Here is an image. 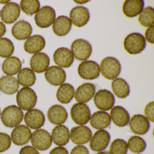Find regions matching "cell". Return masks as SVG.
I'll use <instances>...</instances> for the list:
<instances>
[{
  "instance_id": "obj_15",
  "label": "cell",
  "mask_w": 154,
  "mask_h": 154,
  "mask_svg": "<svg viewBox=\"0 0 154 154\" xmlns=\"http://www.w3.org/2000/svg\"><path fill=\"white\" fill-rule=\"evenodd\" d=\"M1 21L6 24H12L16 21L20 14V6L16 2H9L1 11Z\"/></svg>"
},
{
  "instance_id": "obj_7",
  "label": "cell",
  "mask_w": 154,
  "mask_h": 154,
  "mask_svg": "<svg viewBox=\"0 0 154 154\" xmlns=\"http://www.w3.org/2000/svg\"><path fill=\"white\" fill-rule=\"evenodd\" d=\"M70 116L73 122L79 125L87 124L91 118L90 108L85 103H77L71 108Z\"/></svg>"
},
{
  "instance_id": "obj_19",
  "label": "cell",
  "mask_w": 154,
  "mask_h": 154,
  "mask_svg": "<svg viewBox=\"0 0 154 154\" xmlns=\"http://www.w3.org/2000/svg\"><path fill=\"white\" fill-rule=\"evenodd\" d=\"M53 60L57 65L61 68H69L74 62V56L70 49L60 48L54 52Z\"/></svg>"
},
{
  "instance_id": "obj_10",
  "label": "cell",
  "mask_w": 154,
  "mask_h": 154,
  "mask_svg": "<svg viewBox=\"0 0 154 154\" xmlns=\"http://www.w3.org/2000/svg\"><path fill=\"white\" fill-rule=\"evenodd\" d=\"M94 102L98 109L108 111L112 108L115 104V98L112 93L106 89L98 91L94 96Z\"/></svg>"
},
{
  "instance_id": "obj_48",
  "label": "cell",
  "mask_w": 154,
  "mask_h": 154,
  "mask_svg": "<svg viewBox=\"0 0 154 154\" xmlns=\"http://www.w3.org/2000/svg\"><path fill=\"white\" fill-rule=\"evenodd\" d=\"M97 154H109V153L107 151H100Z\"/></svg>"
},
{
  "instance_id": "obj_41",
  "label": "cell",
  "mask_w": 154,
  "mask_h": 154,
  "mask_svg": "<svg viewBox=\"0 0 154 154\" xmlns=\"http://www.w3.org/2000/svg\"><path fill=\"white\" fill-rule=\"evenodd\" d=\"M154 102L151 101L148 103L144 108L146 118L151 122H154Z\"/></svg>"
},
{
  "instance_id": "obj_12",
  "label": "cell",
  "mask_w": 154,
  "mask_h": 154,
  "mask_svg": "<svg viewBox=\"0 0 154 154\" xmlns=\"http://www.w3.org/2000/svg\"><path fill=\"white\" fill-rule=\"evenodd\" d=\"M92 137L91 130L84 125L75 126L71 129L70 138L75 144L83 145L90 141Z\"/></svg>"
},
{
  "instance_id": "obj_13",
  "label": "cell",
  "mask_w": 154,
  "mask_h": 154,
  "mask_svg": "<svg viewBox=\"0 0 154 154\" xmlns=\"http://www.w3.org/2000/svg\"><path fill=\"white\" fill-rule=\"evenodd\" d=\"M69 17L71 23L78 27H83L90 21V14L88 9L77 6L70 11Z\"/></svg>"
},
{
  "instance_id": "obj_43",
  "label": "cell",
  "mask_w": 154,
  "mask_h": 154,
  "mask_svg": "<svg viewBox=\"0 0 154 154\" xmlns=\"http://www.w3.org/2000/svg\"><path fill=\"white\" fill-rule=\"evenodd\" d=\"M154 25L149 27L147 28L145 33V37H146V41L147 40L148 42L150 43L154 44Z\"/></svg>"
},
{
  "instance_id": "obj_18",
  "label": "cell",
  "mask_w": 154,
  "mask_h": 154,
  "mask_svg": "<svg viewBox=\"0 0 154 154\" xmlns=\"http://www.w3.org/2000/svg\"><path fill=\"white\" fill-rule=\"evenodd\" d=\"M45 77L50 84L57 86L63 84L66 80V75L62 68L53 66L46 70Z\"/></svg>"
},
{
  "instance_id": "obj_1",
  "label": "cell",
  "mask_w": 154,
  "mask_h": 154,
  "mask_svg": "<svg viewBox=\"0 0 154 154\" xmlns=\"http://www.w3.org/2000/svg\"><path fill=\"white\" fill-rule=\"evenodd\" d=\"M24 114L21 108L15 105L5 107L1 114V119L4 125L8 127H15L21 123Z\"/></svg>"
},
{
  "instance_id": "obj_24",
  "label": "cell",
  "mask_w": 154,
  "mask_h": 154,
  "mask_svg": "<svg viewBox=\"0 0 154 154\" xmlns=\"http://www.w3.org/2000/svg\"><path fill=\"white\" fill-rule=\"evenodd\" d=\"M32 33L31 25L28 21L23 20L16 23L12 28V34L17 40L28 39Z\"/></svg>"
},
{
  "instance_id": "obj_28",
  "label": "cell",
  "mask_w": 154,
  "mask_h": 154,
  "mask_svg": "<svg viewBox=\"0 0 154 154\" xmlns=\"http://www.w3.org/2000/svg\"><path fill=\"white\" fill-rule=\"evenodd\" d=\"M72 28L70 19L65 16H59L53 24L52 29L56 35L63 37L68 34Z\"/></svg>"
},
{
  "instance_id": "obj_36",
  "label": "cell",
  "mask_w": 154,
  "mask_h": 154,
  "mask_svg": "<svg viewBox=\"0 0 154 154\" xmlns=\"http://www.w3.org/2000/svg\"><path fill=\"white\" fill-rule=\"evenodd\" d=\"M139 22L144 27H150L153 26L154 23V9L151 7H147L144 8L140 12Z\"/></svg>"
},
{
  "instance_id": "obj_20",
  "label": "cell",
  "mask_w": 154,
  "mask_h": 154,
  "mask_svg": "<svg viewBox=\"0 0 154 154\" xmlns=\"http://www.w3.org/2000/svg\"><path fill=\"white\" fill-rule=\"evenodd\" d=\"M48 118L53 125L63 124L68 118V112L63 106L58 104L52 105L48 111Z\"/></svg>"
},
{
  "instance_id": "obj_26",
  "label": "cell",
  "mask_w": 154,
  "mask_h": 154,
  "mask_svg": "<svg viewBox=\"0 0 154 154\" xmlns=\"http://www.w3.org/2000/svg\"><path fill=\"white\" fill-rule=\"evenodd\" d=\"M91 126L96 129L102 130L108 127L111 124V118L107 112L98 111L94 112L90 118Z\"/></svg>"
},
{
  "instance_id": "obj_38",
  "label": "cell",
  "mask_w": 154,
  "mask_h": 154,
  "mask_svg": "<svg viewBox=\"0 0 154 154\" xmlns=\"http://www.w3.org/2000/svg\"><path fill=\"white\" fill-rule=\"evenodd\" d=\"M14 45L7 38H0V57L8 58L14 53Z\"/></svg>"
},
{
  "instance_id": "obj_37",
  "label": "cell",
  "mask_w": 154,
  "mask_h": 154,
  "mask_svg": "<svg viewBox=\"0 0 154 154\" xmlns=\"http://www.w3.org/2000/svg\"><path fill=\"white\" fill-rule=\"evenodd\" d=\"M20 8L28 16H32L40 9V2L38 0H22L20 1Z\"/></svg>"
},
{
  "instance_id": "obj_30",
  "label": "cell",
  "mask_w": 154,
  "mask_h": 154,
  "mask_svg": "<svg viewBox=\"0 0 154 154\" xmlns=\"http://www.w3.org/2000/svg\"><path fill=\"white\" fill-rule=\"evenodd\" d=\"M19 84L16 78L4 75L0 78V90L7 95H13L17 92Z\"/></svg>"
},
{
  "instance_id": "obj_8",
  "label": "cell",
  "mask_w": 154,
  "mask_h": 154,
  "mask_svg": "<svg viewBox=\"0 0 154 154\" xmlns=\"http://www.w3.org/2000/svg\"><path fill=\"white\" fill-rule=\"evenodd\" d=\"M56 16V12L53 8L50 6L43 7L35 14V23L40 28H48L53 24Z\"/></svg>"
},
{
  "instance_id": "obj_6",
  "label": "cell",
  "mask_w": 154,
  "mask_h": 154,
  "mask_svg": "<svg viewBox=\"0 0 154 154\" xmlns=\"http://www.w3.org/2000/svg\"><path fill=\"white\" fill-rule=\"evenodd\" d=\"M31 142L35 149L46 151L51 147L52 139L50 134L43 129H36L31 134Z\"/></svg>"
},
{
  "instance_id": "obj_46",
  "label": "cell",
  "mask_w": 154,
  "mask_h": 154,
  "mask_svg": "<svg viewBox=\"0 0 154 154\" xmlns=\"http://www.w3.org/2000/svg\"><path fill=\"white\" fill-rule=\"evenodd\" d=\"M7 28L5 25L1 21H0V38L6 33Z\"/></svg>"
},
{
  "instance_id": "obj_51",
  "label": "cell",
  "mask_w": 154,
  "mask_h": 154,
  "mask_svg": "<svg viewBox=\"0 0 154 154\" xmlns=\"http://www.w3.org/2000/svg\"><path fill=\"white\" fill-rule=\"evenodd\" d=\"M0 14H1V11H0Z\"/></svg>"
},
{
  "instance_id": "obj_49",
  "label": "cell",
  "mask_w": 154,
  "mask_h": 154,
  "mask_svg": "<svg viewBox=\"0 0 154 154\" xmlns=\"http://www.w3.org/2000/svg\"><path fill=\"white\" fill-rule=\"evenodd\" d=\"M9 1H0V4H8Z\"/></svg>"
},
{
  "instance_id": "obj_34",
  "label": "cell",
  "mask_w": 154,
  "mask_h": 154,
  "mask_svg": "<svg viewBox=\"0 0 154 154\" xmlns=\"http://www.w3.org/2000/svg\"><path fill=\"white\" fill-rule=\"evenodd\" d=\"M17 81L19 84L24 87L29 88L32 86L36 81L34 72L29 68L21 69L17 74Z\"/></svg>"
},
{
  "instance_id": "obj_21",
  "label": "cell",
  "mask_w": 154,
  "mask_h": 154,
  "mask_svg": "<svg viewBox=\"0 0 154 154\" xmlns=\"http://www.w3.org/2000/svg\"><path fill=\"white\" fill-rule=\"evenodd\" d=\"M95 86L91 83H85L79 86L74 94L75 100L78 103H86L93 98L95 93Z\"/></svg>"
},
{
  "instance_id": "obj_32",
  "label": "cell",
  "mask_w": 154,
  "mask_h": 154,
  "mask_svg": "<svg viewBox=\"0 0 154 154\" xmlns=\"http://www.w3.org/2000/svg\"><path fill=\"white\" fill-rule=\"evenodd\" d=\"M112 89L114 94L119 98H125L129 95L130 88L124 79L117 78L112 82Z\"/></svg>"
},
{
  "instance_id": "obj_25",
  "label": "cell",
  "mask_w": 154,
  "mask_h": 154,
  "mask_svg": "<svg viewBox=\"0 0 154 154\" xmlns=\"http://www.w3.org/2000/svg\"><path fill=\"white\" fill-rule=\"evenodd\" d=\"M51 139L55 144L63 146L69 143L70 132L69 129L65 125H60L56 126L51 132Z\"/></svg>"
},
{
  "instance_id": "obj_35",
  "label": "cell",
  "mask_w": 154,
  "mask_h": 154,
  "mask_svg": "<svg viewBox=\"0 0 154 154\" xmlns=\"http://www.w3.org/2000/svg\"><path fill=\"white\" fill-rule=\"evenodd\" d=\"M128 148L133 153H141L143 152L147 147L145 140L140 136H133L128 141Z\"/></svg>"
},
{
  "instance_id": "obj_33",
  "label": "cell",
  "mask_w": 154,
  "mask_h": 154,
  "mask_svg": "<svg viewBox=\"0 0 154 154\" xmlns=\"http://www.w3.org/2000/svg\"><path fill=\"white\" fill-rule=\"evenodd\" d=\"M75 89L70 84L65 83L61 85L56 93L57 100L62 104L69 103L74 97Z\"/></svg>"
},
{
  "instance_id": "obj_4",
  "label": "cell",
  "mask_w": 154,
  "mask_h": 154,
  "mask_svg": "<svg viewBox=\"0 0 154 154\" xmlns=\"http://www.w3.org/2000/svg\"><path fill=\"white\" fill-rule=\"evenodd\" d=\"M16 101L21 110L28 111L32 109L36 105L37 96L31 88L24 87L17 91Z\"/></svg>"
},
{
  "instance_id": "obj_9",
  "label": "cell",
  "mask_w": 154,
  "mask_h": 154,
  "mask_svg": "<svg viewBox=\"0 0 154 154\" xmlns=\"http://www.w3.org/2000/svg\"><path fill=\"white\" fill-rule=\"evenodd\" d=\"M79 76L85 80H93L100 75V69L98 63L92 60H85L80 63L77 69Z\"/></svg>"
},
{
  "instance_id": "obj_39",
  "label": "cell",
  "mask_w": 154,
  "mask_h": 154,
  "mask_svg": "<svg viewBox=\"0 0 154 154\" xmlns=\"http://www.w3.org/2000/svg\"><path fill=\"white\" fill-rule=\"evenodd\" d=\"M128 145L126 141L117 139L112 141L109 148V154H127Z\"/></svg>"
},
{
  "instance_id": "obj_23",
  "label": "cell",
  "mask_w": 154,
  "mask_h": 154,
  "mask_svg": "<svg viewBox=\"0 0 154 154\" xmlns=\"http://www.w3.org/2000/svg\"><path fill=\"white\" fill-rule=\"evenodd\" d=\"M110 118L118 127H125L129 122L130 115L124 107L117 105L113 107L110 111Z\"/></svg>"
},
{
  "instance_id": "obj_5",
  "label": "cell",
  "mask_w": 154,
  "mask_h": 154,
  "mask_svg": "<svg viewBox=\"0 0 154 154\" xmlns=\"http://www.w3.org/2000/svg\"><path fill=\"white\" fill-rule=\"evenodd\" d=\"M71 52L78 60L85 61L92 54V48L90 43L84 39H77L71 45Z\"/></svg>"
},
{
  "instance_id": "obj_31",
  "label": "cell",
  "mask_w": 154,
  "mask_h": 154,
  "mask_svg": "<svg viewBox=\"0 0 154 154\" xmlns=\"http://www.w3.org/2000/svg\"><path fill=\"white\" fill-rule=\"evenodd\" d=\"M20 60L15 56H11L7 58L2 65V70L8 75H14L18 73L21 68Z\"/></svg>"
},
{
  "instance_id": "obj_42",
  "label": "cell",
  "mask_w": 154,
  "mask_h": 154,
  "mask_svg": "<svg viewBox=\"0 0 154 154\" xmlns=\"http://www.w3.org/2000/svg\"><path fill=\"white\" fill-rule=\"evenodd\" d=\"M70 154H90V152L87 147L82 145H79L72 149Z\"/></svg>"
},
{
  "instance_id": "obj_16",
  "label": "cell",
  "mask_w": 154,
  "mask_h": 154,
  "mask_svg": "<svg viewBox=\"0 0 154 154\" xmlns=\"http://www.w3.org/2000/svg\"><path fill=\"white\" fill-rule=\"evenodd\" d=\"M129 124L132 132L139 135L146 134L150 129L149 120L141 114L134 115L129 120Z\"/></svg>"
},
{
  "instance_id": "obj_45",
  "label": "cell",
  "mask_w": 154,
  "mask_h": 154,
  "mask_svg": "<svg viewBox=\"0 0 154 154\" xmlns=\"http://www.w3.org/2000/svg\"><path fill=\"white\" fill-rule=\"evenodd\" d=\"M49 154H69L68 150L65 147L59 146L51 149Z\"/></svg>"
},
{
  "instance_id": "obj_2",
  "label": "cell",
  "mask_w": 154,
  "mask_h": 154,
  "mask_svg": "<svg viewBox=\"0 0 154 154\" xmlns=\"http://www.w3.org/2000/svg\"><path fill=\"white\" fill-rule=\"evenodd\" d=\"M124 47L129 54H139L146 47L145 37L138 33L129 34L124 39Z\"/></svg>"
},
{
  "instance_id": "obj_17",
  "label": "cell",
  "mask_w": 154,
  "mask_h": 154,
  "mask_svg": "<svg viewBox=\"0 0 154 154\" xmlns=\"http://www.w3.org/2000/svg\"><path fill=\"white\" fill-rule=\"evenodd\" d=\"M31 131L26 125H20L14 127L11 133V141L16 146H23L31 139Z\"/></svg>"
},
{
  "instance_id": "obj_40",
  "label": "cell",
  "mask_w": 154,
  "mask_h": 154,
  "mask_svg": "<svg viewBox=\"0 0 154 154\" xmlns=\"http://www.w3.org/2000/svg\"><path fill=\"white\" fill-rule=\"evenodd\" d=\"M11 139L7 133L0 132V153L7 151L11 146Z\"/></svg>"
},
{
  "instance_id": "obj_11",
  "label": "cell",
  "mask_w": 154,
  "mask_h": 154,
  "mask_svg": "<svg viewBox=\"0 0 154 154\" xmlns=\"http://www.w3.org/2000/svg\"><path fill=\"white\" fill-rule=\"evenodd\" d=\"M110 135L105 130H99L92 136L90 147L94 151L100 152L105 150L109 144Z\"/></svg>"
},
{
  "instance_id": "obj_44",
  "label": "cell",
  "mask_w": 154,
  "mask_h": 154,
  "mask_svg": "<svg viewBox=\"0 0 154 154\" xmlns=\"http://www.w3.org/2000/svg\"><path fill=\"white\" fill-rule=\"evenodd\" d=\"M19 154H40L35 148L30 146H26L21 148Z\"/></svg>"
},
{
  "instance_id": "obj_29",
  "label": "cell",
  "mask_w": 154,
  "mask_h": 154,
  "mask_svg": "<svg viewBox=\"0 0 154 154\" xmlns=\"http://www.w3.org/2000/svg\"><path fill=\"white\" fill-rule=\"evenodd\" d=\"M144 5L143 0H126L124 2L122 11L127 17L134 18L140 14Z\"/></svg>"
},
{
  "instance_id": "obj_22",
  "label": "cell",
  "mask_w": 154,
  "mask_h": 154,
  "mask_svg": "<svg viewBox=\"0 0 154 154\" xmlns=\"http://www.w3.org/2000/svg\"><path fill=\"white\" fill-rule=\"evenodd\" d=\"M29 64L31 70L34 72L42 73L48 69L50 64V58L47 54L38 52L31 57Z\"/></svg>"
},
{
  "instance_id": "obj_3",
  "label": "cell",
  "mask_w": 154,
  "mask_h": 154,
  "mask_svg": "<svg viewBox=\"0 0 154 154\" xmlns=\"http://www.w3.org/2000/svg\"><path fill=\"white\" fill-rule=\"evenodd\" d=\"M102 75L109 80H112L118 77L121 71V65L119 61L114 57L104 58L99 66Z\"/></svg>"
},
{
  "instance_id": "obj_47",
  "label": "cell",
  "mask_w": 154,
  "mask_h": 154,
  "mask_svg": "<svg viewBox=\"0 0 154 154\" xmlns=\"http://www.w3.org/2000/svg\"><path fill=\"white\" fill-rule=\"evenodd\" d=\"M75 2L77 4H85L89 2V1H75Z\"/></svg>"
},
{
  "instance_id": "obj_27",
  "label": "cell",
  "mask_w": 154,
  "mask_h": 154,
  "mask_svg": "<svg viewBox=\"0 0 154 154\" xmlns=\"http://www.w3.org/2000/svg\"><path fill=\"white\" fill-rule=\"evenodd\" d=\"M45 40L42 35H34L29 37L24 44V49L29 54L36 53L45 47Z\"/></svg>"
},
{
  "instance_id": "obj_50",
  "label": "cell",
  "mask_w": 154,
  "mask_h": 154,
  "mask_svg": "<svg viewBox=\"0 0 154 154\" xmlns=\"http://www.w3.org/2000/svg\"><path fill=\"white\" fill-rule=\"evenodd\" d=\"M1 109H0V116H1Z\"/></svg>"
},
{
  "instance_id": "obj_14",
  "label": "cell",
  "mask_w": 154,
  "mask_h": 154,
  "mask_svg": "<svg viewBox=\"0 0 154 154\" xmlns=\"http://www.w3.org/2000/svg\"><path fill=\"white\" fill-rule=\"evenodd\" d=\"M24 122L28 127L39 129L44 125L45 116L42 111L38 109H31L25 114Z\"/></svg>"
}]
</instances>
